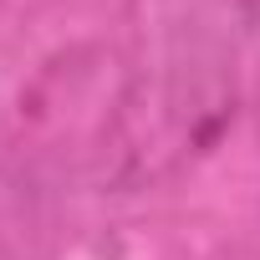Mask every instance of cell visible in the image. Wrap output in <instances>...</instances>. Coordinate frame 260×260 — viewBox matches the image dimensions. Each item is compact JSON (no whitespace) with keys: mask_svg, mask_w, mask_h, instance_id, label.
<instances>
[{"mask_svg":"<svg viewBox=\"0 0 260 260\" xmlns=\"http://www.w3.org/2000/svg\"><path fill=\"white\" fill-rule=\"evenodd\" d=\"M240 11H245V21L260 31V0H240Z\"/></svg>","mask_w":260,"mask_h":260,"instance_id":"6da1fadb","label":"cell"}]
</instances>
